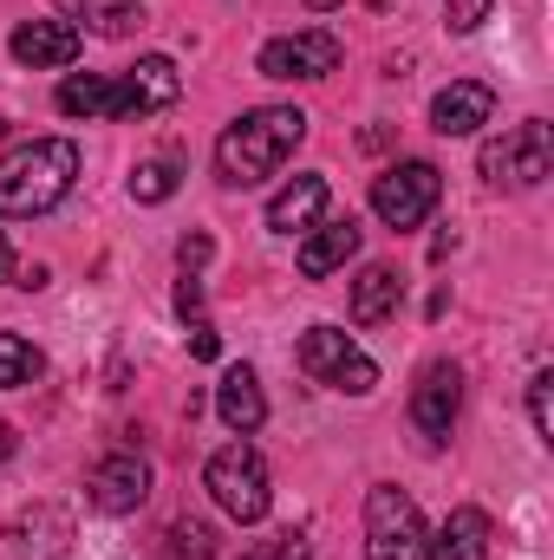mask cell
<instances>
[{"label": "cell", "mask_w": 554, "mask_h": 560, "mask_svg": "<svg viewBox=\"0 0 554 560\" xmlns=\"http://www.w3.org/2000/svg\"><path fill=\"white\" fill-rule=\"evenodd\" d=\"M59 112H66V118H143L138 92H131L125 72H118V79H105V72H72V79L59 85Z\"/></svg>", "instance_id": "30bf717a"}, {"label": "cell", "mask_w": 554, "mask_h": 560, "mask_svg": "<svg viewBox=\"0 0 554 560\" xmlns=\"http://www.w3.org/2000/svg\"><path fill=\"white\" fill-rule=\"evenodd\" d=\"M131 196L138 202H170L176 196V163H163V156L157 163H138L131 170Z\"/></svg>", "instance_id": "603a6c76"}, {"label": "cell", "mask_w": 554, "mask_h": 560, "mask_svg": "<svg viewBox=\"0 0 554 560\" xmlns=\"http://www.w3.org/2000/svg\"><path fill=\"white\" fill-rule=\"evenodd\" d=\"M66 26L79 33H99V39H125L143 26V0H59Z\"/></svg>", "instance_id": "ac0fdd59"}, {"label": "cell", "mask_w": 554, "mask_h": 560, "mask_svg": "<svg viewBox=\"0 0 554 560\" xmlns=\"http://www.w3.org/2000/svg\"><path fill=\"white\" fill-rule=\"evenodd\" d=\"M79 183V143L72 138H33L0 156V222H33L59 209Z\"/></svg>", "instance_id": "7a4b0ae2"}, {"label": "cell", "mask_w": 554, "mask_h": 560, "mask_svg": "<svg viewBox=\"0 0 554 560\" xmlns=\"http://www.w3.org/2000/svg\"><path fill=\"white\" fill-rule=\"evenodd\" d=\"M554 170V131L542 118L503 131L496 143H483V176L489 183H509V189H535L542 176Z\"/></svg>", "instance_id": "52a82bcc"}, {"label": "cell", "mask_w": 554, "mask_h": 560, "mask_svg": "<svg viewBox=\"0 0 554 560\" xmlns=\"http://www.w3.org/2000/svg\"><path fill=\"white\" fill-rule=\"evenodd\" d=\"M163 555H170V560H216V535H209L203 522H170Z\"/></svg>", "instance_id": "7402d4cb"}, {"label": "cell", "mask_w": 554, "mask_h": 560, "mask_svg": "<svg viewBox=\"0 0 554 560\" xmlns=\"http://www.w3.org/2000/svg\"><path fill=\"white\" fill-rule=\"evenodd\" d=\"M339 59H346V46L326 33V26H307V33H280L262 46V79H326V72H339Z\"/></svg>", "instance_id": "ba28073f"}, {"label": "cell", "mask_w": 554, "mask_h": 560, "mask_svg": "<svg viewBox=\"0 0 554 560\" xmlns=\"http://www.w3.org/2000/svg\"><path fill=\"white\" fill-rule=\"evenodd\" d=\"M203 489L216 495V509L229 515V522H262L268 509H275V489H268V463H262V450L249 443V436H235V443H222L216 456H209V469H203Z\"/></svg>", "instance_id": "3957f363"}, {"label": "cell", "mask_w": 554, "mask_h": 560, "mask_svg": "<svg viewBox=\"0 0 554 560\" xmlns=\"http://www.w3.org/2000/svg\"><path fill=\"white\" fill-rule=\"evenodd\" d=\"M189 352H196L203 365H209V359L222 352V339H216V326H209V319H189Z\"/></svg>", "instance_id": "83f0119b"}, {"label": "cell", "mask_w": 554, "mask_h": 560, "mask_svg": "<svg viewBox=\"0 0 554 560\" xmlns=\"http://www.w3.org/2000/svg\"><path fill=\"white\" fill-rule=\"evenodd\" d=\"M457 411H463V372L457 365H430L412 392V423L424 430V443H450Z\"/></svg>", "instance_id": "7c38bea8"}, {"label": "cell", "mask_w": 554, "mask_h": 560, "mask_svg": "<svg viewBox=\"0 0 554 560\" xmlns=\"http://www.w3.org/2000/svg\"><path fill=\"white\" fill-rule=\"evenodd\" d=\"M85 495H92V509H105V515H131V509L150 502V463H143L138 450H112V456L92 469Z\"/></svg>", "instance_id": "9c48e42d"}, {"label": "cell", "mask_w": 554, "mask_h": 560, "mask_svg": "<svg viewBox=\"0 0 554 560\" xmlns=\"http://www.w3.org/2000/svg\"><path fill=\"white\" fill-rule=\"evenodd\" d=\"M326 202H333L326 176H293L275 202H268V229L275 235H307L313 222H326Z\"/></svg>", "instance_id": "2e32d148"}, {"label": "cell", "mask_w": 554, "mask_h": 560, "mask_svg": "<svg viewBox=\"0 0 554 560\" xmlns=\"http://www.w3.org/2000/svg\"><path fill=\"white\" fill-rule=\"evenodd\" d=\"M7 456H13V430L0 423V463H7Z\"/></svg>", "instance_id": "1f68e13d"}, {"label": "cell", "mask_w": 554, "mask_h": 560, "mask_svg": "<svg viewBox=\"0 0 554 560\" xmlns=\"http://www.w3.org/2000/svg\"><path fill=\"white\" fill-rule=\"evenodd\" d=\"M242 560H313V555H307V541H300V535H275V541H255Z\"/></svg>", "instance_id": "484cf974"}, {"label": "cell", "mask_w": 554, "mask_h": 560, "mask_svg": "<svg viewBox=\"0 0 554 560\" xmlns=\"http://www.w3.org/2000/svg\"><path fill=\"white\" fill-rule=\"evenodd\" d=\"M424 541H430V528H424L417 502L405 489L379 482L366 495V560H424Z\"/></svg>", "instance_id": "5b68a950"}, {"label": "cell", "mask_w": 554, "mask_h": 560, "mask_svg": "<svg viewBox=\"0 0 554 560\" xmlns=\"http://www.w3.org/2000/svg\"><path fill=\"white\" fill-rule=\"evenodd\" d=\"M209 248H216V242H209L203 229H196V235H183V242H176V261H183V275H203V261H209Z\"/></svg>", "instance_id": "4316f807"}, {"label": "cell", "mask_w": 554, "mask_h": 560, "mask_svg": "<svg viewBox=\"0 0 554 560\" xmlns=\"http://www.w3.org/2000/svg\"><path fill=\"white\" fill-rule=\"evenodd\" d=\"M489 541H496V522L483 509H450L443 528L424 541V560H489Z\"/></svg>", "instance_id": "9a60e30c"}, {"label": "cell", "mask_w": 554, "mask_h": 560, "mask_svg": "<svg viewBox=\"0 0 554 560\" xmlns=\"http://www.w3.org/2000/svg\"><path fill=\"white\" fill-rule=\"evenodd\" d=\"M300 143H307V112H300V105L242 112V118L216 138V176H222L229 189H255V183L275 176Z\"/></svg>", "instance_id": "6da1fadb"}, {"label": "cell", "mask_w": 554, "mask_h": 560, "mask_svg": "<svg viewBox=\"0 0 554 560\" xmlns=\"http://www.w3.org/2000/svg\"><path fill=\"white\" fill-rule=\"evenodd\" d=\"M489 7H496V0H443V13H450V33H476V26L489 20Z\"/></svg>", "instance_id": "d4e9b609"}, {"label": "cell", "mask_w": 554, "mask_h": 560, "mask_svg": "<svg viewBox=\"0 0 554 560\" xmlns=\"http://www.w3.org/2000/svg\"><path fill=\"white\" fill-rule=\"evenodd\" d=\"M437 196H443V176H437V163H424V156H412V163H392L385 176H372V215L385 222V229H417L430 209H437Z\"/></svg>", "instance_id": "8992f818"}, {"label": "cell", "mask_w": 554, "mask_h": 560, "mask_svg": "<svg viewBox=\"0 0 554 560\" xmlns=\"http://www.w3.org/2000/svg\"><path fill=\"white\" fill-rule=\"evenodd\" d=\"M7 46H13V59L33 66V72H66V66L85 52V33L66 26V20H20Z\"/></svg>", "instance_id": "8fae6325"}, {"label": "cell", "mask_w": 554, "mask_h": 560, "mask_svg": "<svg viewBox=\"0 0 554 560\" xmlns=\"http://www.w3.org/2000/svg\"><path fill=\"white\" fill-rule=\"evenodd\" d=\"M176 313H183V319H203V280L196 275L176 280Z\"/></svg>", "instance_id": "f1b7e54d"}, {"label": "cell", "mask_w": 554, "mask_h": 560, "mask_svg": "<svg viewBox=\"0 0 554 560\" xmlns=\"http://www.w3.org/2000/svg\"><path fill=\"white\" fill-rule=\"evenodd\" d=\"M399 300H405V280H399V268H385V261H372L366 275L353 280V319H359V326L392 319V313H399Z\"/></svg>", "instance_id": "d6986e66"}, {"label": "cell", "mask_w": 554, "mask_h": 560, "mask_svg": "<svg viewBox=\"0 0 554 560\" xmlns=\"http://www.w3.org/2000/svg\"><path fill=\"white\" fill-rule=\"evenodd\" d=\"M529 418H535V436L554 443V372H535L529 378Z\"/></svg>", "instance_id": "cb8c5ba5"}, {"label": "cell", "mask_w": 554, "mask_h": 560, "mask_svg": "<svg viewBox=\"0 0 554 560\" xmlns=\"http://www.w3.org/2000/svg\"><path fill=\"white\" fill-rule=\"evenodd\" d=\"M13 275V248H7V235H0V280Z\"/></svg>", "instance_id": "4dcf8cb0"}, {"label": "cell", "mask_w": 554, "mask_h": 560, "mask_svg": "<svg viewBox=\"0 0 554 560\" xmlns=\"http://www.w3.org/2000/svg\"><path fill=\"white\" fill-rule=\"evenodd\" d=\"M216 418L229 423L235 436H255L262 418H268V398H262V378L249 365H229L222 385H216Z\"/></svg>", "instance_id": "e0dca14e"}, {"label": "cell", "mask_w": 554, "mask_h": 560, "mask_svg": "<svg viewBox=\"0 0 554 560\" xmlns=\"http://www.w3.org/2000/svg\"><path fill=\"white\" fill-rule=\"evenodd\" d=\"M46 280H53V275H46V268H39V261H26V268H20V287H26V293H39V287H46Z\"/></svg>", "instance_id": "f546056e"}, {"label": "cell", "mask_w": 554, "mask_h": 560, "mask_svg": "<svg viewBox=\"0 0 554 560\" xmlns=\"http://www.w3.org/2000/svg\"><path fill=\"white\" fill-rule=\"evenodd\" d=\"M359 242H366V229L353 222V215H333V222H313L307 229V242H300V275L307 280H326L339 275L353 255H359Z\"/></svg>", "instance_id": "5bb4252c"}, {"label": "cell", "mask_w": 554, "mask_h": 560, "mask_svg": "<svg viewBox=\"0 0 554 560\" xmlns=\"http://www.w3.org/2000/svg\"><path fill=\"white\" fill-rule=\"evenodd\" d=\"M300 372L313 378V385H333V392H353V398H366L372 385H379V365L353 346V332H339V326H307L300 332Z\"/></svg>", "instance_id": "277c9868"}, {"label": "cell", "mask_w": 554, "mask_h": 560, "mask_svg": "<svg viewBox=\"0 0 554 560\" xmlns=\"http://www.w3.org/2000/svg\"><path fill=\"white\" fill-rule=\"evenodd\" d=\"M125 79H131V92H138V112H143V118H150V112H170V105L183 98V72H176L163 52H143Z\"/></svg>", "instance_id": "ffe728a7"}, {"label": "cell", "mask_w": 554, "mask_h": 560, "mask_svg": "<svg viewBox=\"0 0 554 560\" xmlns=\"http://www.w3.org/2000/svg\"><path fill=\"white\" fill-rule=\"evenodd\" d=\"M33 378H39V352L20 332H0V392H20Z\"/></svg>", "instance_id": "44dd1931"}, {"label": "cell", "mask_w": 554, "mask_h": 560, "mask_svg": "<svg viewBox=\"0 0 554 560\" xmlns=\"http://www.w3.org/2000/svg\"><path fill=\"white\" fill-rule=\"evenodd\" d=\"M300 7H313V13H333V7H339V0H300Z\"/></svg>", "instance_id": "d6a6232c"}, {"label": "cell", "mask_w": 554, "mask_h": 560, "mask_svg": "<svg viewBox=\"0 0 554 560\" xmlns=\"http://www.w3.org/2000/svg\"><path fill=\"white\" fill-rule=\"evenodd\" d=\"M489 118H496V92L483 79H450L430 98V131H443V138H476Z\"/></svg>", "instance_id": "4fadbf2b"}]
</instances>
